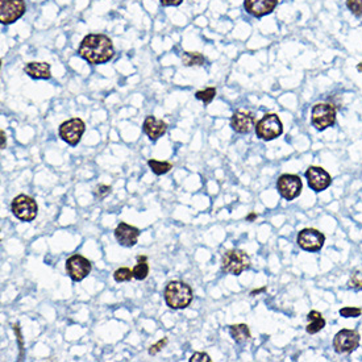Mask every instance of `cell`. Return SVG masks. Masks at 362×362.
<instances>
[{
    "mask_svg": "<svg viewBox=\"0 0 362 362\" xmlns=\"http://www.w3.org/2000/svg\"><path fill=\"white\" fill-rule=\"evenodd\" d=\"M78 53L91 65H103L115 56L114 44L106 35H87L78 49Z\"/></svg>",
    "mask_w": 362,
    "mask_h": 362,
    "instance_id": "1",
    "label": "cell"
},
{
    "mask_svg": "<svg viewBox=\"0 0 362 362\" xmlns=\"http://www.w3.org/2000/svg\"><path fill=\"white\" fill-rule=\"evenodd\" d=\"M165 302L172 309H183L192 301V288L187 283L172 281L165 288Z\"/></svg>",
    "mask_w": 362,
    "mask_h": 362,
    "instance_id": "2",
    "label": "cell"
},
{
    "mask_svg": "<svg viewBox=\"0 0 362 362\" xmlns=\"http://www.w3.org/2000/svg\"><path fill=\"white\" fill-rule=\"evenodd\" d=\"M221 267L228 274L240 275L250 267V257L240 249H230L221 258Z\"/></svg>",
    "mask_w": 362,
    "mask_h": 362,
    "instance_id": "3",
    "label": "cell"
},
{
    "mask_svg": "<svg viewBox=\"0 0 362 362\" xmlns=\"http://www.w3.org/2000/svg\"><path fill=\"white\" fill-rule=\"evenodd\" d=\"M283 132V124L278 115L275 114H266L262 119L256 124L257 136L265 140L271 141L274 138L281 136Z\"/></svg>",
    "mask_w": 362,
    "mask_h": 362,
    "instance_id": "4",
    "label": "cell"
},
{
    "mask_svg": "<svg viewBox=\"0 0 362 362\" xmlns=\"http://www.w3.org/2000/svg\"><path fill=\"white\" fill-rule=\"evenodd\" d=\"M11 210L15 217H18L21 221H32L35 220L38 212V207L36 200L28 195H19L12 200Z\"/></svg>",
    "mask_w": 362,
    "mask_h": 362,
    "instance_id": "5",
    "label": "cell"
},
{
    "mask_svg": "<svg viewBox=\"0 0 362 362\" xmlns=\"http://www.w3.org/2000/svg\"><path fill=\"white\" fill-rule=\"evenodd\" d=\"M311 120L318 131H324V129L329 128L336 121L335 107L332 104H328V103L315 104L312 112H311Z\"/></svg>",
    "mask_w": 362,
    "mask_h": 362,
    "instance_id": "6",
    "label": "cell"
},
{
    "mask_svg": "<svg viewBox=\"0 0 362 362\" xmlns=\"http://www.w3.org/2000/svg\"><path fill=\"white\" fill-rule=\"evenodd\" d=\"M84 131H86V125H84L83 120L74 117L62 123L59 125V137L69 145L76 146L79 144L80 138L83 136Z\"/></svg>",
    "mask_w": 362,
    "mask_h": 362,
    "instance_id": "7",
    "label": "cell"
},
{
    "mask_svg": "<svg viewBox=\"0 0 362 362\" xmlns=\"http://www.w3.org/2000/svg\"><path fill=\"white\" fill-rule=\"evenodd\" d=\"M25 11L24 0H0V21L4 25L18 21Z\"/></svg>",
    "mask_w": 362,
    "mask_h": 362,
    "instance_id": "8",
    "label": "cell"
},
{
    "mask_svg": "<svg viewBox=\"0 0 362 362\" xmlns=\"http://www.w3.org/2000/svg\"><path fill=\"white\" fill-rule=\"evenodd\" d=\"M66 273L73 281L80 282L91 273V262L86 257L74 254L66 260Z\"/></svg>",
    "mask_w": 362,
    "mask_h": 362,
    "instance_id": "9",
    "label": "cell"
},
{
    "mask_svg": "<svg viewBox=\"0 0 362 362\" xmlns=\"http://www.w3.org/2000/svg\"><path fill=\"white\" fill-rule=\"evenodd\" d=\"M360 345V333L353 329H341L333 339V348L337 353H350Z\"/></svg>",
    "mask_w": 362,
    "mask_h": 362,
    "instance_id": "10",
    "label": "cell"
},
{
    "mask_svg": "<svg viewBox=\"0 0 362 362\" xmlns=\"http://www.w3.org/2000/svg\"><path fill=\"white\" fill-rule=\"evenodd\" d=\"M302 181L301 178L294 174H283L277 182V189L279 194L282 195L286 200H292L298 198L302 192Z\"/></svg>",
    "mask_w": 362,
    "mask_h": 362,
    "instance_id": "11",
    "label": "cell"
},
{
    "mask_svg": "<svg viewBox=\"0 0 362 362\" xmlns=\"http://www.w3.org/2000/svg\"><path fill=\"white\" fill-rule=\"evenodd\" d=\"M298 245L308 250V252H319L323 248L324 243H325V237L322 232H319L318 229L314 228H305V229L301 230L298 234Z\"/></svg>",
    "mask_w": 362,
    "mask_h": 362,
    "instance_id": "12",
    "label": "cell"
},
{
    "mask_svg": "<svg viewBox=\"0 0 362 362\" xmlns=\"http://www.w3.org/2000/svg\"><path fill=\"white\" fill-rule=\"evenodd\" d=\"M305 178L308 182V186L315 191V192H322L327 190L331 186L332 178L323 168L318 166H311L305 171Z\"/></svg>",
    "mask_w": 362,
    "mask_h": 362,
    "instance_id": "13",
    "label": "cell"
},
{
    "mask_svg": "<svg viewBox=\"0 0 362 362\" xmlns=\"http://www.w3.org/2000/svg\"><path fill=\"white\" fill-rule=\"evenodd\" d=\"M140 229L136 227L129 226L127 223H120L115 229V237L120 245L131 248L134 247L140 237Z\"/></svg>",
    "mask_w": 362,
    "mask_h": 362,
    "instance_id": "14",
    "label": "cell"
},
{
    "mask_svg": "<svg viewBox=\"0 0 362 362\" xmlns=\"http://www.w3.org/2000/svg\"><path fill=\"white\" fill-rule=\"evenodd\" d=\"M278 4V0H244V7L248 14L256 18H262L271 14Z\"/></svg>",
    "mask_w": 362,
    "mask_h": 362,
    "instance_id": "15",
    "label": "cell"
},
{
    "mask_svg": "<svg viewBox=\"0 0 362 362\" xmlns=\"http://www.w3.org/2000/svg\"><path fill=\"white\" fill-rule=\"evenodd\" d=\"M254 115L245 111H236L230 119V127L237 133H249L254 127Z\"/></svg>",
    "mask_w": 362,
    "mask_h": 362,
    "instance_id": "16",
    "label": "cell"
},
{
    "mask_svg": "<svg viewBox=\"0 0 362 362\" xmlns=\"http://www.w3.org/2000/svg\"><path fill=\"white\" fill-rule=\"evenodd\" d=\"M144 132L149 140L157 141L159 137H162L168 131V124L162 120L157 119L155 116H148L144 121Z\"/></svg>",
    "mask_w": 362,
    "mask_h": 362,
    "instance_id": "17",
    "label": "cell"
},
{
    "mask_svg": "<svg viewBox=\"0 0 362 362\" xmlns=\"http://www.w3.org/2000/svg\"><path fill=\"white\" fill-rule=\"evenodd\" d=\"M24 71L33 79H49L52 76L50 65L46 62H29L24 66Z\"/></svg>",
    "mask_w": 362,
    "mask_h": 362,
    "instance_id": "18",
    "label": "cell"
},
{
    "mask_svg": "<svg viewBox=\"0 0 362 362\" xmlns=\"http://www.w3.org/2000/svg\"><path fill=\"white\" fill-rule=\"evenodd\" d=\"M229 335L236 343L243 344L245 341L250 340V331L247 324H233L229 327Z\"/></svg>",
    "mask_w": 362,
    "mask_h": 362,
    "instance_id": "19",
    "label": "cell"
},
{
    "mask_svg": "<svg viewBox=\"0 0 362 362\" xmlns=\"http://www.w3.org/2000/svg\"><path fill=\"white\" fill-rule=\"evenodd\" d=\"M307 319H308L309 324L305 328V331L308 332L309 335H314V333H318L325 327V320L322 316L320 312L318 311H311L308 315H307Z\"/></svg>",
    "mask_w": 362,
    "mask_h": 362,
    "instance_id": "20",
    "label": "cell"
},
{
    "mask_svg": "<svg viewBox=\"0 0 362 362\" xmlns=\"http://www.w3.org/2000/svg\"><path fill=\"white\" fill-rule=\"evenodd\" d=\"M133 278L138 279V281H144V279L149 275V265H148V258L145 256L137 257V265L133 267Z\"/></svg>",
    "mask_w": 362,
    "mask_h": 362,
    "instance_id": "21",
    "label": "cell"
},
{
    "mask_svg": "<svg viewBox=\"0 0 362 362\" xmlns=\"http://www.w3.org/2000/svg\"><path fill=\"white\" fill-rule=\"evenodd\" d=\"M181 58L185 66H203L207 61L203 54L196 53V52H194V53L192 52H183Z\"/></svg>",
    "mask_w": 362,
    "mask_h": 362,
    "instance_id": "22",
    "label": "cell"
},
{
    "mask_svg": "<svg viewBox=\"0 0 362 362\" xmlns=\"http://www.w3.org/2000/svg\"><path fill=\"white\" fill-rule=\"evenodd\" d=\"M149 168L152 169V171L154 172L155 175H162L166 174L172 169V164L168 162V161H157V159H149L148 161Z\"/></svg>",
    "mask_w": 362,
    "mask_h": 362,
    "instance_id": "23",
    "label": "cell"
},
{
    "mask_svg": "<svg viewBox=\"0 0 362 362\" xmlns=\"http://www.w3.org/2000/svg\"><path fill=\"white\" fill-rule=\"evenodd\" d=\"M195 96L199 100H202L204 104H210L215 99V96H216V89L215 87H208L206 90L198 91V93L195 94Z\"/></svg>",
    "mask_w": 362,
    "mask_h": 362,
    "instance_id": "24",
    "label": "cell"
},
{
    "mask_svg": "<svg viewBox=\"0 0 362 362\" xmlns=\"http://www.w3.org/2000/svg\"><path fill=\"white\" fill-rule=\"evenodd\" d=\"M133 278V270L128 267H120L114 273V279L116 282H128Z\"/></svg>",
    "mask_w": 362,
    "mask_h": 362,
    "instance_id": "25",
    "label": "cell"
},
{
    "mask_svg": "<svg viewBox=\"0 0 362 362\" xmlns=\"http://www.w3.org/2000/svg\"><path fill=\"white\" fill-rule=\"evenodd\" d=\"M348 286L354 290H362V271H354L349 279Z\"/></svg>",
    "mask_w": 362,
    "mask_h": 362,
    "instance_id": "26",
    "label": "cell"
},
{
    "mask_svg": "<svg viewBox=\"0 0 362 362\" xmlns=\"http://www.w3.org/2000/svg\"><path fill=\"white\" fill-rule=\"evenodd\" d=\"M361 312L362 309L357 307H344L340 309V315L343 318H358Z\"/></svg>",
    "mask_w": 362,
    "mask_h": 362,
    "instance_id": "27",
    "label": "cell"
},
{
    "mask_svg": "<svg viewBox=\"0 0 362 362\" xmlns=\"http://www.w3.org/2000/svg\"><path fill=\"white\" fill-rule=\"evenodd\" d=\"M111 191H112V187H111V186L99 185L94 189V195H95V198L103 199L106 198L107 195H110Z\"/></svg>",
    "mask_w": 362,
    "mask_h": 362,
    "instance_id": "28",
    "label": "cell"
},
{
    "mask_svg": "<svg viewBox=\"0 0 362 362\" xmlns=\"http://www.w3.org/2000/svg\"><path fill=\"white\" fill-rule=\"evenodd\" d=\"M346 5L356 16H362V0H346Z\"/></svg>",
    "mask_w": 362,
    "mask_h": 362,
    "instance_id": "29",
    "label": "cell"
},
{
    "mask_svg": "<svg viewBox=\"0 0 362 362\" xmlns=\"http://www.w3.org/2000/svg\"><path fill=\"white\" fill-rule=\"evenodd\" d=\"M168 337H164V339H161L159 341H157L155 344L151 345V348H149V354H152V356H154V354H157L161 350L162 348H165L166 346V344H168Z\"/></svg>",
    "mask_w": 362,
    "mask_h": 362,
    "instance_id": "30",
    "label": "cell"
},
{
    "mask_svg": "<svg viewBox=\"0 0 362 362\" xmlns=\"http://www.w3.org/2000/svg\"><path fill=\"white\" fill-rule=\"evenodd\" d=\"M190 362H211V358L206 353H194L191 356Z\"/></svg>",
    "mask_w": 362,
    "mask_h": 362,
    "instance_id": "31",
    "label": "cell"
},
{
    "mask_svg": "<svg viewBox=\"0 0 362 362\" xmlns=\"http://www.w3.org/2000/svg\"><path fill=\"white\" fill-rule=\"evenodd\" d=\"M14 328L15 333L18 336V341H19V346H20V350H21V353H20V357H22V336H21V331H20V328H19V324H14L12 325Z\"/></svg>",
    "mask_w": 362,
    "mask_h": 362,
    "instance_id": "32",
    "label": "cell"
},
{
    "mask_svg": "<svg viewBox=\"0 0 362 362\" xmlns=\"http://www.w3.org/2000/svg\"><path fill=\"white\" fill-rule=\"evenodd\" d=\"M161 1V4L165 5V7H177L183 1V0H159Z\"/></svg>",
    "mask_w": 362,
    "mask_h": 362,
    "instance_id": "33",
    "label": "cell"
},
{
    "mask_svg": "<svg viewBox=\"0 0 362 362\" xmlns=\"http://www.w3.org/2000/svg\"><path fill=\"white\" fill-rule=\"evenodd\" d=\"M0 134H1V148L4 149V148H5V141H7V138H5L4 131H1V132H0Z\"/></svg>",
    "mask_w": 362,
    "mask_h": 362,
    "instance_id": "34",
    "label": "cell"
},
{
    "mask_svg": "<svg viewBox=\"0 0 362 362\" xmlns=\"http://www.w3.org/2000/svg\"><path fill=\"white\" fill-rule=\"evenodd\" d=\"M256 217H257V213H256V212H252V213H250V215H249V216L247 217V220L252 221V220H254V219H256Z\"/></svg>",
    "mask_w": 362,
    "mask_h": 362,
    "instance_id": "35",
    "label": "cell"
},
{
    "mask_svg": "<svg viewBox=\"0 0 362 362\" xmlns=\"http://www.w3.org/2000/svg\"><path fill=\"white\" fill-rule=\"evenodd\" d=\"M265 290H266V287H262V288H260V290H254V291H252V295H256V294H260V292L265 291Z\"/></svg>",
    "mask_w": 362,
    "mask_h": 362,
    "instance_id": "36",
    "label": "cell"
},
{
    "mask_svg": "<svg viewBox=\"0 0 362 362\" xmlns=\"http://www.w3.org/2000/svg\"><path fill=\"white\" fill-rule=\"evenodd\" d=\"M357 69H358V71H362V63H358Z\"/></svg>",
    "mask_w": 362,
    "mask_h": 362,
    "instance_id": "37",
    "label": "cell"
}]
</instances>
